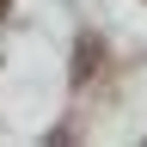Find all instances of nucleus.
<instances>
[{
	"mask_svg": "<svg viewBox=\"0 0 147 147\" xmlns=\"http://www.w3.org/2000/svg\"><path fill=\"white\" fill-rule=\"evenodd\" d=\"M6 12H12V0H0V18H6Z\"/></svg>",
	"mask_w": 147,
	"mask_h": 147,
	"instance_id": "obj_1",
	"label": "nucleus"
}]
</instances>
